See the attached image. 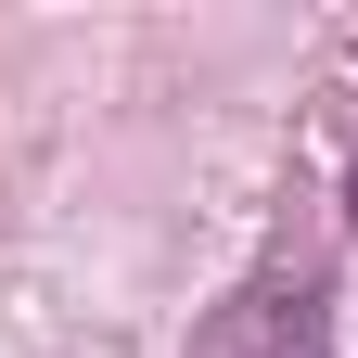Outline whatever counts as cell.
Here are the masks:
<instances>
[{"mask_svg":"<svg viewBox=\"0 0 358 358\" xmlns=\"http://www.w3.org/2000/svg\"><path fill=\"white\" fill-rule=\"evenodd\" d=\"M179 358H333V282L320 268H256L243 294H217Z\"/></svg>","mask_w":358,"mask_h":358,"instance_id":"1","label":"cell"},{"mask_svg":"<svg viewBox=\"0 0 358 358\" xmlns=\"http://www.w3.org/2000/svg\"><path fill=\"white\" fill-rule=\"evenodd\" d=\"M345 217H358V192H345Z\"/></svg>","mask_w":358,"mask_h":358,"instance_id":"2","label":"cell"}]
</instances>
